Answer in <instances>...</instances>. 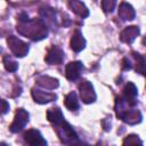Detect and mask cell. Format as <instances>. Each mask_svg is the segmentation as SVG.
Segmentation results:
<instances>
[{
  "mask_svg": "<svg viewBox=\"0 0 146 146\" xmlns=\"http://www.w3.org/2000/svg\"><path fill=\"white\" fill-rule=\"evenodd\" d=\"M1 103H2V114H5V113L8 111V108H9V105L7 104V102H6V100H2Z\"/></svg>",
  "mask_w": 146,
  "mask_h": 146,
  "instance_id": "obj_22",
  "label": "cell"
},
{
  "mask_svg": "<svg viewBox=\"0 0 146 146\" xmlns=\"http://www.w3.org/2000/svg\"><path fill=\"white\" fill-rule=\"evenodd\" d=\"M119 16L123 19H132L135 17V10L131 7V5L127 3V2H121L120 7H119Z\"/></svg>",
  "mask_w": 146,
  "mask_h": 146,
  "instance_id": "obj_13",
  "label": "cell"
},
{
  "mask_svg": "<svg viewBox=\"0 0 146 146\" xmlns=\"http://www.w3.org/2000/svg\"><path fill=\"white\" fill-rule=\"evenodd\" d=\"M38 83L46 89H55L58 86V81L50 76H40L38 79Z\"/></svg>",
  "mask_w": 146,
  "mask_h": 146,
  "instance_id": "obj_16",
  "label": "cell"
},
{
  "mask_svg": "<svg viewBox=\"0 0 146 146\" xmlns=\"http://www.w3.org/2000/svg\"><path fill=\"white\" fill-rule=\"evenodd\" d=\"M47 117L50 122L55 123L56 125L59 124L60 122L64 121V117H63V113L59 108H50L48 112H47Z\"/></svg>",
  "mask_w": 146,
  "mask_h": 146,
  "instance_id": "obj_15",
  "label": "cell"
},
{
  "mask_svg": "<svg viewBox=\"0 0 146 146\" xmlns=\"http://www.w3.org/2000/svg\"><path fill=\"white\" fill-rule=\"evenodd\" d=\"M79 89H80V95L81 98L84 103H91L96 99V94L94 91V88L91 86L90 82L88 81H82L79 84Z\"/></svg>",
  "mask_w": 146,
  "mask_h": 146,
  "instance_id": "obj_6",
  "label": "cell"
},
{
  "mask_svg": "<svg viewBox=\"0 0 146 146\" xmlns=\"http://www.w3.org/2000/svg\"><path fill=\"white\" fill-rule=\"evenodd\" d=\"M136 97H137V88L135 87L133 83H128L124 88V100L127 102L128 105L133 106L137 102H136Z\"/></svg>",
  "mask_w": 146,
  "mask_h": 146,
  "instance_id": "obj_11",
  "label": "cell"
},
{
  "mask_svg": "<svg viewBox=\"0 0 146 146\" xmlns=\"http://www.w3.org/2000/svg\"><path fill=\"white\" fill-rule=\"evenodd\" d=\"M29 121V113L23 110V108H19L15 115V119L13 121V123L10 124V130L13 132H17L19 130H22L24 128V125L27 123Z\"/></svg>",
  "mask_w": 146,
  "mask_h": 146,
  "instance_id": "obj_4",
  "label": "cell"
},
{
  "mask_svg": "<svg viewBox=\"0 0 146 146\" xmlns=\"http://www.w3.org/2000/svg\"><path fill=\"white\" fill-rule=\"evenodd\" d=\"M115 5H116V2L115 1H108V0H104V1H102V6H103V9H104V11H112L113 10V8L115 7Z\"/></svg>",
  "mask_w": 146,
  "mask_h": 146,
  "instance_id": "obj_21",
  "label": "cell"
},
{
  "mask_svg": "<svg viewBox=\"0 0 146 146\" xmlns=\"http://www.w3.org/2000/svg\"><path fill=\"white\" fill-rule=\"evenodd\" d=\"M133 56H135V58L137 60L136 71L141 73V74H144V75H146V60H145V58L141 57L139 54H136V52L133 54Z\"/></svg>",
  "mask_w": 146,
  "mask_h": 146,
  "instance_id": "obj_18",
  "label": "cell"
},
{
  "mask_svg": "<svg viewBox=\"0 0 146 146\" xmlns=\"http://www.w3.org/2000/svg\"><path fill=\"white\" fill-rule=\"evenodd\" d=\"M64 104L71 111H74V110L79 108V103H78V99H76V95L74 92H70V94L66 95Z\"/></svg>",
  "mask_w": 146,
  "mask_h": 146,
  "instance_id": "obj_17",
  "label": "cell"
},
{
  "mask_svg": "<svg viewBox=\"0 0 146 146\" xmlns=\"http://www.w3.org/2000/svg\"><path fill=\"white\" fill-rule=\"evenodd\" d=\"M3 64H5L6 70L9 71V72H15V71L17 70V66H18L17 63H16L15 60L10 59L8 56H5V57H3Z\"/></svg>",
  "mask_w": 146,
  "mask_h": 146,
  "instance_id": "obj_20",
  "label": "cell"
},
{
  "mask_svg": "<svg viewBox=\"0 0 146 146\" xmlns=\"http://www.w3.org/2000/svg\"><path fill=\"white\" fill-rule=\"evenodd\" d=\"M32 96H33L34 100L40 103V104H44V103H48V102L56 99L55 94H51L49 91H43V90H36V89L32 90Z\"/></svg>",
  "mask_w": 146,
  "mask_h": 146,
  "instance_id": "obj_9",
  "label": "cell"
},
{
  "mask_svg": "<svg viewBox=\"0 0 146 146\" xmlns=\"http://www.w3.org/2000/svg\"><path fill=\"white\" fill-rule=\"evenodd\" d=\"M84 44H86V41H84L81 32L79 30H75L73 35H72V38H71V48L74 51L79 52L84 48Z\"/></svg>",
  "mask_w": 146,
  "mask_h": 146,
  "instance_id": "obj_10",
  "label": "cell"
},
{
  "mask_svg": "<svg viewBox=\"0 0 146 146\" xmlns=\"http://www.w3.org/2000/svg\"><path fill=\"white\" fill-rule=\"evenodd\" d=\"M123 146H143V144H141V140L138 138V136L130 135L124 139Z\"/></svg>",
  "mask_w": 146,
  "mask_h": 146,
  "instance_id": "obj_19",
  "label": "cell"
},
{
  "mask_svg": "<svg viewBox=\"0 0 146 146\" xmlns=\"http://www.w3.org/2000/svg\"><path fill=\"white\" fill-rule=\"evenodd\" d=\"M8 44H9L11 52L17 57H23L29 51V46L25 42H23L22 40L17 39L16 36H13V35L9 36L8 38Z\"/></svg>",
  "mask_w": 146,
  "mask_h": 146,
  "instance_id": "obj_3",
  "label": "cell"
},
{
  "mask_svg": "<svg viewBox=\"0 0 146 146\" xmlns=\"http://www.w3.org/2000/svg\"><path fill=\"white\" fill-rule=\"evenodd\" d=\"M82 70H83V65L81 62H71L66 66L65 75L68 80H75L80 76Z\"/></svg>",
  "mask_w": 146,
  "mask_h": 146,
  "instance_id": "obj_7",
  "label": "cell"
},
{
  "mask_svg": "<svg viewBox=\"0 0 146 146\" xmlns=\"http://www.w3.org/2000/svg\"><path fill=\"white\" fill-rule=\"evenodd\" d=\"M68 6L71 7L72 11H74L76 15H79L81 17H87L89 15L88 9L86 8V6L81 1H70Z\"/></svg>",
  "mask_w": 146,
  "mask_h": 146,
  "instance_id": "obj_14",
  "label": "cell"
},
{
  "mask_svg": "<svg viewBox=\"0 0 146 146\" xmlns=\"http://www.w3.org/2000/svg\"><path fill=\"white\" fill-rule=\"evenodd\" d=\"M24 138L30 146H47L46 140L43 139L41 133L35 129H31L26 131L24 135Z\"/></svg>",
  "mask_w": 146,
  "mask_h": 146,
  "instance_id": "obj_5",
  "label": "cell"
},
{
  "mask_svg": "<svg viewBox=\"0 0 146 146\" xmlns=\"http://www.w3.org/2000/svg\"><path fill=\"white\" fill-rule=\"evenodd\" d=\"M138 34H139V29L137 26H128L121 32V40L123 42L131 43Z\"/></svg>",
  "mask_w": 146,
  "mask_h": 146,
  "instance_id": "obj_12",
  "label": "cell"
},
{
  "mask_svg": "<svg viewBox=\"0 0 146 146\" xmlns=\"http://www.w3.org/2000/svg\"><path fill=\"white\" fill-rule=\"evenodd\" d=\"M44 59L49 64H60L63 62V59H64V54L58 47L52 46L48 50V54H47Z\"/></svg>",
  "mask_w": 146,
  "mask_h": 146,
  "instance_id": "obj_8",
  "label": "cell"
},
{
  "mask_svg": "<svg viewBox=\"0 0 146 146\" xmlns=\"http://www.w3.org/2000/svg\"><path fill=\"white\" fill-rule=\"evenodd\" d=\"M57 125H58L57 127V133L64 144L70 145V146H76V144H79L78 136L75 135L74 130L72 129V127L67 122L63 121Z\"/></svg>",
  "mask_w": 146,
  "mask_h": 146,
  "instance_id": "obj_2",
  "label": "cell"
},
{
  "mask_svg": "<svg viewBox=\"0 0 146 146\" xmlns=\"http://www.w3.org/2000/svg\"><path fill=\"white\" fill-rule=\"evenodd\" d=\"M21 34L27 35L32 40H40L47 36V27L42 21H29L17 27Z\"/></svg>",
  "mask_w": 146,
  "mask_h": 146,
  "instance_id": "obj_1",
  "label": "cell"
}]
</instances>
